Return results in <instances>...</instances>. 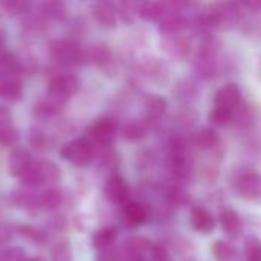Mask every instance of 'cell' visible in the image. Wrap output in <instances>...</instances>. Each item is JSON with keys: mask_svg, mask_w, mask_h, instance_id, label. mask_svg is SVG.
I'll list each match as a JSON object with an SVG mask.
<instances>
[{"mask_svg": "<svg viewBox=\"0 0 261 261\" xmlns=\"http://www.w3.org/2000/svg\"><path fill=\"white\" fill-rule=\"evenodd\" d=\"M61 179V170L52 161L43 159L31 165V168L23 174L21 184L28 188H38L43 185L57 184Z\"/></svg>", "mask_w": 261, "mask_h": 261, "instance_id": "1", "label": "cell"}, {"mask_svg": "<svg viewBox=\"0 0 261 261\" xmlns=\"http://www.w3.org/2000/svg\"><path fill=\"white\" fill-rule=\"evenodd\" d=\"M60 154L64 161L70 162L72 165L86 168L90 164H93L96 158V148L86 138H80L64 144L60 150Z\"/></svg>", "mask_w": 261, "mask_h": 261, "instance_id": "2", "label": "cell"}, {"mask_svg": "<svg viewBox=\"0 0 261 261\" xmlns=\"http://www.w3.org/2000/svg\"><path fill=\"white\" fill-rule=\"evenodd\" d=\"M50 54L57 63L66 67L81 66L87 60V52L75 41L58 40L50 46Z\"/></svg>", "mask_w": 261, "mask_h": 261, "instance_id": "3", "label": "cell"}, {"mask_svg": "<svg viewBox=\"0 0 261 261\" xmlns=\"http://www.w3.org/2000/svg\"><path fill=\"white\" fill-rule=\"evenodd\" d=\"M116 122L110 118H101L95 121L86 133V139L95 148H107L113 144L116 138Z\"/></svg>", "mask_w": 261, "mask_h": 261, "instance_id": "4", "label": "cell"}, {"mask_svg": "<svg viewBox=\"0 0 261 261\" xmlns=\"http://www.w3.org/2000/svg\"><path fill=\"white\" fill-rule=\"evenodd\" d=\"M80 80L72 73L57 75L49 81L46 95L61 104H66L80 90Z\"/></svg>", "mask_w": 261, "mask_h": 261, "instance_id": "5", "label": "cell"}, {"mask_svg": "<svg viewBox=\"0 0 261 261\" xmlns=\"http://www.w3.org/2000/svg\"><path fill=\"white\" fill-rule=\"evenodd\" d=\"M236 190L246 200L261 199V173L249 170L240 174L236 180Z\"/></svg>", "mask_w": 261, "mask_h": 261, "instance_id": "6", "label": "cell"}, {"mask_svg": "<svg viewBox=\"0 0 261 261\" xmlns=\"http://www.w3.org/2000/svg\"><path fill=\"white\" fill-rule=\"evenodd\" d=\"M240 102H242V90L236 83H228L222 86L214 95V107L217 109H223L236 113Z\"/></svg>", "mask_w": 261, "mask_h": 261, "instance_id": "7", "label": "cell"}, {"mask_svg": "<svg viewBox=\"0 0 261 261\" xmlns=\"http://www.w3.org/2000/svg\"><path fill=\"white\" fill-rule=\"evenodd\" d=\"M104 196L112 203L125 205V203H128L130 188H128L127 182L124 180V177H121L119 174H112L104 184Z\"/></svg>", "mask_w": 261, "mask_h": 261, "instance_id": "8", "label": "cell"}, {"mask_svg": "<svg viewBox=\"0 0 261 261\" xmlns=\"http://www.w3.org/2000/svg\"><path fill=\"white\" fill-rule=\"evenodd\" d=\"M32 165V156L26 148H14L9 154L8 161V170L11 176L14 177H23V174L31 168Z\"/></svg>", "mask_w": 261, "mask_h": 261, "instance_id": "9", "label": "cell"}, {"mask_svg": "<svg viewBox=\"0 0 261 261\" xmlns=\"http://www.w3.org/2000/svg\"><path fill=\"white\" fill-rule=\"evenodd\" d=\"M23 93V86L20 75L6 73L0 70V98L17 101Z\"/></svg>", "mask_w": 261, "mask_h": 261, "instance_id": "10", "label": "cell"}, {"mask_svg": "<svg viewBox=\"0 0 261 261\" xmlns=\"http://www.w3.org/2000/svg\"><path fill=\"white\" fill-rule=\"evenodd\" d=\"M93 18L102 28H115L118 21V9L110 2H96L92 5Z\"/></svg>", "mask_w": 261, "mask_h": 261, "instance_id": "11", "label": "cell"}, {"mask_svg": "<svg viewBox=\"0 0 261 261\" xmlns=\"http://www.w3.org/2000/svg\"><path fill=\"white\" fill-rule=\"evenodd\" d=\"M219 223H220V228L223 229V232L231 239H237L240 236V232H242L240 216L231 206H225V208L220 210Z\"/></svg>", "mask_w": 261, "mask_h": 261, "instance_id": "12", "label": "cell"}, {"mask_svg": "<svg viewBox=\"0 0 261 261\" xmlns=\"http://www.w3.org/2000/svg\"><path fill=\"white\" fill-rule=\"evenodd\" d=\"M167 109H168V102L162 95L150 93L144 98V112H145L144 119H147L150 122L162 118L165 115Z\"/></svg>", "mask_w": 261, "mask_h": 261, "instance_id": "13", "label": "cell"}, {"mask_svg": "<svg viewBox=\"0 0 261 261\" xmlns=\"http://www.w3.org/2000/svg\"><path fill=\"white\" fill-rule=\"evenodd\" d=\"M191 225L197 232L210 234L216 228V219L214 216L203 206H194L191 211Z\"/></svg>", "mask_w": 261, "mask_h": 261, "instance_id": "14", "label": "cell"}, {"mask_svg": "<svg viewBox=\"0 0 261 261\" xmlns=\"http://www.w3.org/2000/svg\"><path fill=\"white\" fill-rule=\"evenodd\" d=\"M122 216H124V220L128 226L136 228V226L147 223L148 210L139 202H128L122 208Z\"/></svg>", "mask_w": 261, "mask_h": 261, "instance_id": "15", "label": "cell"}, {"mask_svg": "<svg viewBox=\"0 0 261 261\" xmlns=\"http://www.w3.org/2000/svg\"><path fill=\"white\" fill-rule=\"evenodd\" d=\"M118 240V229L113 226H106L98 229L93 237H92V245L96 251L99 252H106V251H112L113 245Z\"/></svg>", "mask_w": 261, "mask_h": 261, "instance_id": "16", "label": "cell"}, {"mask_svg": "<svg viewBox=\"0 0 261 261\" xmlns=\"http://www.w3.org/2000/svg\"><path fill=\"white\" fill-rule=\"evenodd\" d=\"M167 2H141L139 3V17L145 21H156L162 20L167 14Z\"/></svg>", "mask_w": 261, "mask_h": 261, "instance_id": "17", "label": "cell"}, {"mask_svg": "<svg viewBox=\"0 0 261 261\" xmlns=\"http://www.w3.org/2000/svg\"><path fill=\"white\" fill-rule=\"evenodd\" d=\"M164 38H165L164 47L171 57L184 58V57L188 55L191 46H190V40L187 37H184L180 34H176V35H170V37H164Z\"/></svg>", "mask_w": 261, "mask_h": 261, "instance_id": "18", "label": "cell"}, {"mask_svg": "<svg viewBox=\"0 0 261 261\" xmlns=\"http://www.w3.org/2000/svg\"><path fill=\"white\" fill-rule=\"evenodd\" d=\"M219 135L210 128V127H205V128H200L194 136H193V145L200 150V151H208V150H214L219 147Z\"/></svg>", "mask_w": 261, "mask_h": 261, "instance_id": "19", "label": "cell"}, {"mask_svg": "<svg viewBox=\"0 0 261 261\" xmlns=\"http://www.w3.org/2000/svg\"><path fill=\"white\" fill-rule=\"evenodd\" d=\"M150 130V121L147 119H139V121H130L122 127V135L127 141H139L147 136Z\"/></svg>", "mask_w": 261, "mask_h": 261, "instance_id": "20", "label": "cell"}, {"mask_svg": "<svg viewBox=\"0 0 261 261\" xmlns=\"http://www.w3.org/2000/svg\"><path fill=\"white\" fill-rule=\"evenodd\" d=\"M211 251L216 261H239L237 248L228 240H216Z\"/></svg>", "mask_w": 261, "mask_h": 261, "instance_id": "21", "label": "cell"}, {"mask_svg": "<svg viewBox=\"0 0 261 261\" xmlns=\"http://www.w3.org/2000/svg\"><path fill=\"white\" fill-rule=\"evenodd\" d=\"M63 202V191L57 190V188H49L46 191H43L41 194H38V206L46 210V211H52L57 210Z\"/></svg>", "mask_w": 261, "mask_h": 261, "instance_id": "22", "label": "cell"}, {"mask_svg": "<svg viewBox=\"0 0 261 261\" xmlns=\"http://www.w3.org/2000/svg\"><path fill=\"white\" fill-rule=\"evenodd\" d=\"M63 107H64V104H61L46 95L41 101H38V104L34 107V110L38 118H52V116L58 115Z\"/></svg>", "mask_w": 261, "mask_h": 261, "instance_id": "23", "label": "cell"}, {"mask_svg": "<svg viewBox=\"0 0 261 261\" xmlns=\"http://www.w3.org/2000/svg\"><path fill=\"white\" fill-rule=\"evenodd\" d=\"M87 58H90L96 66L99 67H107L109 64H112V52L107 46L104 44H96L93 46L89 52H87Z\"/></svg>", "mask_w": 261, "mask_h": 261, "instance_id": "24", "label": "cell"}, {"mask_svg": "<svg viewBox=\"0 0 261 261\" xmlns=\"http://www.w3.org/2000/svg\"><path fill=\"white\" fill-rule=\"evenodd\" d=\"M243 255L246 261H261V240L249 236L245 240V246H243Z\"/></svg>", "mask_w": 261, "mask_h": 261, "instance_id": "25", "label": "cell"}, {"mask_svg": "<svg viewBox=\"0 0 261 261\" xmlns=\"http://www.w3.org/2000/svg\"><path fill=\"white\" fill-rule=\"evenodd\" d=\"M236 118V113L234 112H228V110H223V109H217V107H213L211 112H210V121L213 125H217V127H225V125H229Z\"/></svg>", "mask_w": 261, "mask_h": 261, "instance_id": "26", "label": "cell"}, {"mask_svg": "<svg viewBox=\"0 0 261 261\" xmlns=\"http://www.w3.org/2000/svg\"><path fill=\"white\" fill-rule=\"evenodd\" d=\"M40 8H41L43 15H46L47 18L58 20L66 15V6L61 2H43Z\"/></svg>", "mask_w": 261, "mask_h": 261, "instance_id": "27", "label": "cell"}, {"mask_svg": "<svg viewBox=\"0 0 261 261\" xmlns=\"http://www.w3.org/2000/svg\"><path fill=\"white\" fill-rule=\"evenodd\" d=\"M118 14L125 23H133L139 17V3L138 2H122L118 8Z\"/></svg>", "mask_w": 261, "mask_h": 261, "instance_id": "28", "label": "cell"}, {"mask_svg": "<svg viewBox=\"0 0 261 261\" xmlns=\"http://www.w3.org/2000/svg\"><path fill=\"white\" fill-rule=\"evenodd\" d=\"M17 141H18V130L14 127V124L0 127V145L2 147H11Z\"/></svg>", "mask_w": 261, "mask_h": 261, "instance_id": "29", "label": "cell"}, {"mask_svg": "<svg viewBox=\"0 0 261 261\" xmlns=\"http://www.w3.org/2000/svg\"><path fill=\"white\" fill-rule=\"evenodd\" d=\"M26 252L21 248L11 246L0 251V261H26Z\"/></svg>", "mask_w": 261, "mask_h": 261, "instance_id": "30", "label": "cell"}, {"mask_svg": "<svg viewBox=\"0 0 261 261\" xmlns=\"http://www.w3.org/2000/svg\"><path fill=\"white\" fill-rule=\"evenodd\" d=\"M50 255H52V261H72V252H70L67 243H64V242L57 243L52 248Z\"/></svg>", "mask_w": 261, "mask_h": 261, "instance_id": "31", "label": "cell"}, {"mask_svg": "<svg viewBox=\"0 0 261 261\" xmlns=\"http://www.w3.org/2000/svg\"><path fill=\"white\" fill-rule=\"evenodd\" d=\"M148 261H171V257L164 245H153L151 252L148 255Z\"/></svg>", "mask_w": 261, "mask_h": 261, "instance_id": "32", "label": "cell"}, {"mask_svg": "<svg viewBox=\"0 0 261 261\" xmlns=\"http://www.w3.org/2000/svg\"><path fill=\"white\" fill-rule=\"evenodd\" d=\"M20 231H21V236H24V237L29 239L31 242H35V243H43V242H44L43 232H40L38 229H35V228H32V226H21Z\"/></svg>", "mask_w": 261, "mask_h": 261, "instance_id": "33", "label": "cell"}, {"mask_svg": "<svg viewBox=\"0 0 261 261\" xmlns=\"http://www.w3.org/2000/svg\"><path fill=\"white\" fill-rule=\"evenodd\" d=\"M0 6L6 8V11L9 14H20L24 11L26 3H23V2H5V3H0Z\"/></svg>", "mask_w": 261, "mask_h": 261, "instance_id": "34", "label": "cell"}, {"mask_svg": "<svg viewBox=\"0 0 261 261\" xmlns=\"http://www.w3.org/2000/svg\"><path fill=\"white\" fill-rule=\"evenodd\" d=\"M8 124H12L11 112H9L6 107L0 106V127H5V125H8Z\"/></svg>", "mask_w": 261, "mask_h": 261, "instance_id": "35", "label": "cell"}, {"mask_svg": "<svg viewBox=\"0 0 261 261\" xmlns=\"http://www.w3.org/2000/svg\"><path fill=\"white\" fill-rule=\"evenodd\" d=\"M96 261H119L118 260V252H115V251L101 252V255L96 258Z\"/></svg>", "mask_w": 261, "mask_h": 261, "instance_id": "36", "label": "cell"}, {"mask_svg": "<svg viewBox=\"0 0 261 261\" xmlns=\"http://www.w3.org/2000/svg\"><path fill=\"white\" fill-rule=\"evenodd\" d=\"M6 54V40H5V34L0 31V58Z\"/></svg>", "mask_w": 261, "mask_h": 261, "instance_id": "37", "label": "cell"}, {"mask_svg": "<svg viewBox=\"0 0 261 261\" xmlns=\"http://www.w3.org/2000/svg\"><path fill=\"white\" fill-rule=\"evenodd\" d=\"M6 239H8V237H6V236H5V232H3V231L0 229V243L6 242Z\"/></svg>", "mask_w": 261, "mask_h": 261, "instance_id": "38", "label": "cell"}, {"mask_svg": "<svg viewBox=\"0 0 261 261\" xmlns=\"http://www.w3.org/2000/svg\"><path fill=\"white\" fill-rule=\"evenodd\" d=\"M26 261H44V260H41V258H38V257H35V258H28Z\"/></svg>", "mask_w": 261, "mask_h": 261, "instance_id": "39", "label": "cell"}]
</instances>
